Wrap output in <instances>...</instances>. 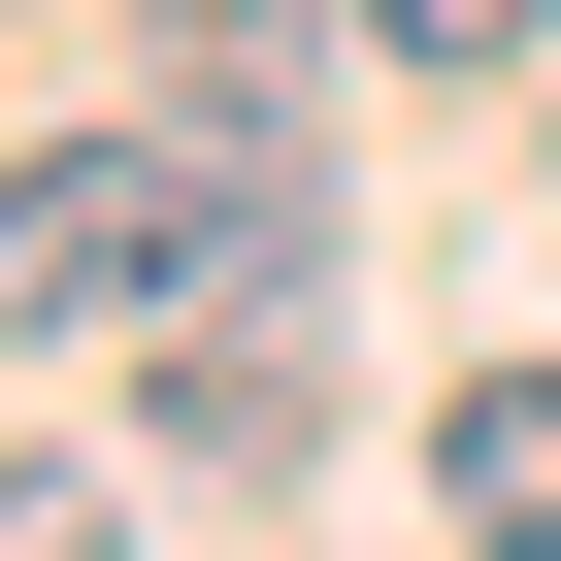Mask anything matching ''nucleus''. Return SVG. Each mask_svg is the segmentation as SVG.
<instances>
[{
    "instance_id": "1",
    "label": "nucleus",
    "mask_w": 561,
    "mask_h": 561,
    "mask_svg": "<svg viewBox=\"0 0 561 561\" xmlns=\"http://www.w3.org/2000/svg\"><path fill=\"white\" fill-rule=\"evenodd\" d=\"M0 264H34V331H165V397L198 430H264V397H298V264H331V198L298 165H264L231 100H165V133H34V231H0Z\"/></svg>"
},
{
    "instance_id": "2",
    "label": "nucleus",
    "mask_w": 561,
    "mask_h": 561,
    "mask_svg": "<svg viewBox=\"0 0 561 561\" xmlns=\"http://www.w3.org/2000/svg\"><path fill=\"white\" fill-rule=\"evenodd\" d=\"M430 495H462V561H561V364H495V397L430 430Z\"/></svg>"
},
{
    "instance_id": "3",
    "label": "nucleus",
    "mask_w": 561,
    "mask_h": 561,
    "mask_svg": "<svg viewBox=\"0 0 561 561\" xmlns=\"http://www.w3.org/2000/svg\"><path fill=\"white\" fill-rule=\"evenodd\" d=\"M364 67H561V0H331Z\"/></svg>"
}]
</instances>
